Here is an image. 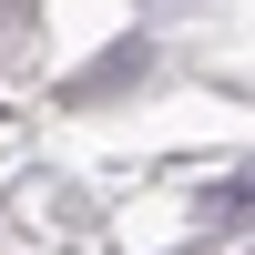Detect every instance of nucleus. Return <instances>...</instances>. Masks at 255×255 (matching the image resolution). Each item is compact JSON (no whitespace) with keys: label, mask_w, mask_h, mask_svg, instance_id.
<instances>
[{"label":"nucleus","mask_w":255,"mask_h":255,"mask_svg":"<svg viewBox=\"0 0 255 255\" xmlns=\"http://www.w3.org/2000/svg\"><path fill=\"white\" fill-rule=\"evenodd\" d=\"M255 215V174H225V184H204V225H245Z\"/></svg>","instance_id":"1"}]
</instances>
